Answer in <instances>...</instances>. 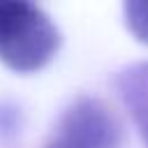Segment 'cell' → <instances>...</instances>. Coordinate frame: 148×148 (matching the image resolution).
Instances as JSON below:
<instances>
[{
  "instance_id": "1",
  "label": "cell",
  "mask_w": 148,
  "mask_h": 148,
  "mask_svg": "<svg viewBox=\"0 0 148 148\" xmlns=\"http://www.w3.org/2000/svg\"><path fill=\"white\" fill-rule=\"evenodd\" d=\"M60 49V32L37 0H0V60L16 72L42 69Z\"/></svg>"
},
{
  "instance_id": "2",
  "label": "cell",
  "mask_w": 148,
  "mask_h": 148,
  "mask_svg": "<svg viewBox=\"0 0 148 148\" xmlns=\"http://www.w3.org/2000/svg\"><path fill=\"white\" fill-rule=\"evenodd\" d=\"M120 123L113 109L97 97L74 99L58 118L44 148H118Z\"/></svg>"
},
{
  "instance_id": "4",
  "label": "cell",
  "mask_w": 148,
  "mask_h": 148,
  "mask_svg": "<svg viewBox=\"0 0 148 148\" xmlns=\"http://www.w3.org/2000/svg\"><path fill=\"white\" fill-rule=\"evenodd\" d=\"M123 12L130 32L148 44V0H123Z\"/></svg>"
},
{
  "instance_id": "3",
  "label": "cell",
  "mask_w": 148,
  "mask_h": 148,
  "mask_svg": "<svg viewBox=\"0 0 148 148\" xmlns=\"http://www.w3.org/2000/svg\"><path fill=\"white\" fill-rule=\"evenodd\" d=\"M116 88L148 146V62L123 69L116 76Z\"/></svg>"
}]
</instances>
